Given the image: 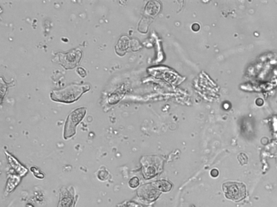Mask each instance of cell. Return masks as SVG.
Wrapping results in <instances>:
<instances>
[{
	"instance_id": "cell-3",
	"label": "cell",
	"mask_w": 277,
	"mask_h": 207,
	"mask_svg": "<svg viewBox=\"0 0 277 207\" xmlns=\"http://www.w3.org/2000/svg\"><path fill=\"white\" fill-rule=\"evenodd\" d=\"M86 113V108L80 107L76 109L68 115L64 126V139L70 138L75 134L76 126L84 118Z\"/></svg>"
},
{
	"instance_id": "cell-11",
	"label": "cell",
	"mask_w": 277,
	"mask_h": 207,
	"mask_svg": "<svg viewBox=\"0 0 277 207\" xmlns=\"http://www.w3.org/2000/svg\"><path fill=\"white\" fill-rule=\"evenodd\" d=\"M77 72H78V73L80 75V76L82 77V78H84V77L86 76V71L84 69H83V68H78L77 70Z\"/></svg>"
},
{
	"instance_id": "cell-12",
	"label": "cell",
	"mask_w": 277,
	"mask_h": 207,
	"mask_svg": "<svg viewBox=\"0 0 277 207\" xmlns=\"http://www.w3.org/2000/svg\"><path fill=\"white\" fill-rule=\"evenodd\" d=\"M211 175L212 176H213L214 178H216L219 175V171L217 169H212L211 171Z\"/></svg>"
},
{
	"instance_id": "cell-5",
	"label": "cell",
	"mask_w": 277,
	"mask_h": 207,
	"mask_svg": "<svg viewBox=\"0 0 277 207\" xmlns=\"http://www.w3.org/2000/svg\"><path fill=\"white\" fill-rule=\"evenodd\" d=\"M7 155L8 161L9 162V164L11 166L13 169L16 171L17 174L20 177L25 175L27 173L28 169L25 167L23 166L22 164L19 162L18 160L16 158H14L13 155H11L10 153H8L7 152H5Z\"/></svg>"
},
{
	"instance_id": "cell-9",
	"label": "cell",
	"mask_w": 277,
	"mask_h": 207,
	"mask_svg": "<svg viewBox=\"0 0 277 207\" xmlns=\"http://www.w3.org/2000/svg\"><path fill=\"white\" fill-rule=\"evenodd\" d=\"M139 183H140L139 179L138 178L135 177V176L131 179L129 182V185H130V187L132 188H135L138 187L139 185Z\"/></svg>"
},
{
	"instance_id": "cell-8",
	"label": "cell",
	"mask_w": 277,
	"mask_h": 207,
	"mask_svg": "<svg viewBox=\"0 0 277 207\" xmlns=\"http://www.w3.org/2000/svg\"><path fill=\"white\" fill-rule=\"evenodd\" d=\"M108 176V173L106 169H101L99 171L98 177L101 181H105L107 179Z\"/></svg>"
},
{
	"instance_id": "cell-1",
	"label": "cell",
	"mask_w": 277,
	"mask_h": 207,
	"mask_svg": "<svg viewBox=\"0 0 277 207\" xmlns=\"http://www.w3.org/2000/svg\"><path fill=\"white\" fill-rule=\"evenodd\" d=\"M89 85L72 84L60 90L53 91L50 94L51 99L57 102L72 103L77 100L82 94L90 90Z\"/></svg>"
},
{
	"instance_id": "cell-6",
	"label": "cell",
	"mask_w": 277,
	"mask_h": 207,
	"mask_svg": "<svg viewBox=\"0 0 277 207\" xmlns=\"http://www.w3.org/2000/svg\"><path fill=\"white\" fill-rule=\"evenodd\" d=\"M20 181V178L18 176L11 175L9 176L7 181L5 194H8L13 191L15 188L18 185Z\"/></svg>"
},
{
	"instance_id": "cell-10",
	"label": "cell",
	"mask_w": 277,
	"mask_h": 207,
	"mask_svg": "<svg viewBox=\"0 0 277 207\" xmlns=\"http://www.w3.org/2000/svg\"><path fill=\"white\" fill-rule=\"evenodd\" d=\"M31 171L33 172L34 175L36 178H39V179H43V178H44L43 174L41 173L39 169H37L36 167H32L31 168Z\"/></svg>"
},
{
	"instance_id": "cell-7",
	"label": "cell",
	"mask_w": 277,
	"mask_h": 207,
	"mask_svg": "<svg viewBox=\"0 0 277 207\" xmlns=\"http://www.w3.org/2000/svg\"><path fill=\"white\" fill-rule=\"evenodd\" d=\"M154 185L157 189L164 192L170 191L172 187V184L165 180L158 181L154 183Z\"/></svg>"
},
{
	"instance_id": "cell-4",
	"label": "cell",
	"mask_w": 277,
	"mask_h": 207,
	"mask_svg": "<svg viewBox=\"0 0 277 207\" xmlns=\"http://www.w3.org/2000/svg\"><path fill=\"white\" fill-rule=\"evenodd\" d=\"M60 61L66 69H72L77 66L82 57L81 52L75 50L66 54H60Z\"/></svg>"
},
{
	"instance_id": "cell-2",
	"label": "cell",
	"mask_w": 277,
	"mask_h": 207,
	"mask_svg": "<svg viewBox=\"0 0 277 207\" xmlns=\"http://www.w3.org/2000/svg\"><path fill=\"white\" fill-rule=\"evenodd\" d=\"M223 192L226 198L239 202L246 197L247 191L245 185L238 182H226L223 185Z\"/></svg>"
}]
</instances>
